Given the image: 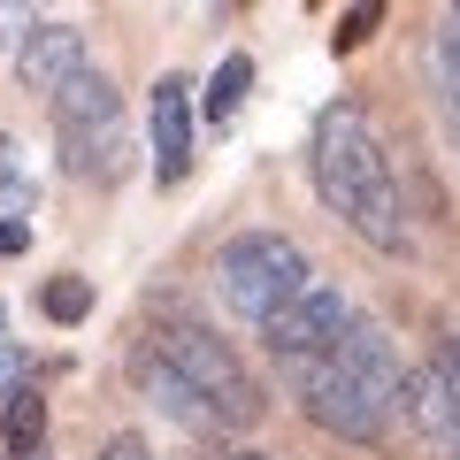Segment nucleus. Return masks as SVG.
I'll use <instances>...</instances> for the list:
<instances>
[{"label":"nucleus","instance_id":"nucleus-14","mask_svg":"<svg viewBox=\"0 0 460 460\" xmlns=\"http://www.w3.org/2000/svg\"><path fill=\"white\" fill-rule=\"evenodd\" d=\"M438 93H445V115L460 123V39L438 31Z\"/></svg>","mask_w":460,"mask_h":460},{"label":"nucleus","instance_id":"nucleus-12","mask_svg":"<svg viewBox=\"0 0 460 460\" xmlns=\"http://www.w3.org/2000/svg\"><path fill=\"white\" fill-rule=\"evenodd\" d=\"M39 438H47V399L23 384V392L8 399V453H16V460H39Z\"/></svg>","mask_w":460,"mask_h":460},{"label":"nucleus","instance_id":"nucleus-11","mask_svg":"<svg viewBox=\"0 0 460 460\" xmlns=\"http://www.w3.org/2000/svg\"><path fill=\"white\" fill-rule=\"evenodd\" d=\"M246 93H253V62H246V54H223V62H215V77H208V93H199L208 131H223L230 115L246 108Z\"/></svg>","mask_w":460,"mask_h":460},{"label":"nucleus","instance_id":"nucleus-3","mask_svg":"<svg viewBox=\"0 0 460 460\" xmlns=\"http://www.w3.org/2000/svg\"><path fill=\"white\" fill-rule=\"evenodd\" d=\"M138 345H146L154 361H169L184 384L199 392V407L215 414V429H253L269 414V392L261 376H253L238 353H230L223 338H215L208 323H199L192 307H154L146 330H138Z\"/></svg>","mask_w":460,"mask_h":460},{"label":"nucleus","instance_id":"nucleus-4","mask_svg":"<svg viewBox=\"0 0 460 460\" xmlns=\"http://www.w3.org/2000/svg\"><path fill=\"white\" fill-rule=\"evenodd\" d=\"M307 284H314V269H307V253H299L284 230H238V238H223V253H215V292L230 299V314H246L253 330L277 323Z\"/></svg>","mask_w":460,"mask_h":460},{"label":"nucleus","instance_id":"nucleus-6","mask_svg":"<svg viewBox=\"0 0 460 460\" xmlns=\"http://www.w3.org/2000/svg\"><path fill=\"white\" fill-rule=\"evenodd\" d=\"M353 323H361V314H353V299H345L338 284H307V292H299L292 307L277 314V323H261V345L277 353L284 376H292V368L323 361V353H330V345H338Z\"/></svg>","mask_w":460,"mask_h":460},{"label":"nucleus","instance_id":"nucleus-20","mask_svg":"<svg viewBox=\"0 0 460 460\" xmlns=\"http://www.w3.org/2000/svg\"><path fill=\"white\" fill-rule=\"evenodd\" d=\"M445 39H460V8H453V16H445Z\"/></svg>","mask_w":460,"mask_h":460},{"label":"nucleus","instance_id":"nucleus-17","mask_svg":"<svg viewBox=\"0 0 460 460\" xmlns=\"http://www.w3.org/2000/svg\"><path fill=\"white\" fill-rule=\"evenodd\" d=\"M368 31H376V8H353V16L338 23V47H361Z\"/></svg>","mask_w":460,"mask_h":460},{"label":"nucleus","instance_id":"nucleus-16","mask_svg":"<svg viewBox=\"0 0 460 460\" xmlns=\"http://www.w3.org/2000/svg\"><path fill=\"white\" fill-rule=\"evenodd\" d=\"M100 460H154V445L123 429V438H108V445H100Z\"/></svg>","mask_w":460,"mask_h":460},{"label":"nucleus","instance_id":"nucleus-8","mask_svg":"<svg viewBox=\"0 0 460 460\" xmlns=\"http://www.w3.org/2000/svg\"><path fill=\"white\" fill-rule=\"evenodd\" d=\"M146 146H154V177L177 184L192 169V84L169 69L154 77V100H146Z\"/></svg>","mask_w":460,"mask_h":460},{"label":"nucleus","instance_id":"nucleus-19","mask_svg":"<svg viewBox=\"0 0 460 460\" xmlns=\"http://www.w3.org/2000/svg\"><path fill=\"white\" fill-rule=\"evenodd\" d=\"M215 460H277V453H253V445H230V453H215Z\"/></svg>","mask_w":460,"mask_h":460},{"label":"nucleus","instance_id":"nucleus-2","mask_svg":"<svg viewBox=\"0 0 460 460\" xmlns=\"http://www.w3.org/2000/svg\"><path fill=\"white\" fill-rule=\"evenodd\" d=\"M284 384H292L299 414H307L314 429H330V438H345V445H392L407 368H399V345L384 338L376 323H353L323 361L292 368Z\"/></svg>","mask_w":460,"mask_h":460},{"label":"nucleus","instance_id":"nucleus-15","mask_svg":"<svg viewBox=\"0 0 460 460\" xmlns=\"http://www.w3.org/2000/svg\"><path fill=\"white\" fill-rule=\"evenodd\" d=\"M429 361H438L445 376L460 384V323H445V330H438V353H429Z\"/></svg>","mask_w":460,"mask_h":460},{"label":"nucleus","instance_id":"nucleus-5","mask_svg":"<svg viewBox=\"0 0 460 460\" xmlns=\"http://www.w3.org/2000/svg\"><path fill=\"white\" fill-rule=\"evenodd\" d=\"M47 108H54V146H62V169H69V177H100V184H108V177L131 169L123 93H115L100 69H77Z\"/></svg>","mask_w":460,"mask_h":460},{"label":"nucleus","instance_id":"nucleus-13","mask_svg":"<svg viewBox=\"0 0 460 460\" xmlns=\"http://www.w3.org/2000/svg\"><path fill=\"white\" fill-rule=\"evenodd\" d=\"M39 307H47L54 323H84V314H93V277H54L47 292H39Z\"/></svg>","mask_w":460,"mask_h":460},{"label":"nucleus","instance_id":"nucleus-21","mask_svg":"<svg viewBox=\"0 0 460 460\" xmlns=\"http://www.w3.org/2000/svg\"><path fill=\"white\" fill-rule=\"evenodd\" d=\"M0 345H8V314H0Z\"/></svg>","mask_w":460,"mask_h":460},{"label":"nucleus","instance_id":"nucleus-18","mask_svg":"<svg viewBox=\"0 0 460 460\" xmlns=\"http://www.w3.org/2000/svg\"><path fill=\"white\" fill-rule=\"evenodd\" d=\"M23 246H31V230H23V223H0V253H23Z\"/></svg>","mask_w":460,"mask_h":460},{"label":"nucleus","instance_id":"nucleus-1","mask_svg":"<svg viewBox=\"0 0 460 460\" xmlns=\"http://www.w3.org/2000/svg\"><path fill=\"white\" fill-rule=\"evenodd\" d=\"M307 169H314V192L323 208L338 215L353 238H368L376 253L407 246V199H399V169L384 154L376 123H368L361 100H330L307 131Z\"/></svg>","mask_w":460,"mask_h":460},{"label":"nucleus","instance_id":"nucleus-10","mask_svg":"<svg viewBox=\"0 0 460 460\" xmlns=\"http://www.w3.org/2000/svg\"><path fill=\"white\" fill-rule=\"evenodd\" d=\"M131 376H138V392H146L154 407L169 414V422H184V429H199V438H215V414L199 407V392H192V384H184V376H177L169 361H154L146 345L131 353Z\"/></svg>","mask_w":460,"mask_h":460},{"label":"nucleus","instance_id":"nucleus-9","mask_svg":"<svg viewBox=\"0 0 460 460\" xmlns=\"http://www.w3.org/2000/svg\"><path fill=\"white\" fill-rule=\"evenodd\" d=\"M77 69H93V54H84V31L77 23H31V31L16 39V77L31 84V93H62Z\"/></svg>","mask_w":460,"mask_h":460},{"label":"nucleus","instance_id":"nucleus-7","mask_svg":"<svg viewBox=\"0 0 460 460\" xmlns=\"http://www.w3.org/2000/svg\"><path fill=\"white\" fill-rule=\"evenodd\" d=\"M399 429H407V445L422 460H460V384L438 361L407 368V384H399Z\"/></svg>","mask_w":460,"mask_h":460}]
</instances>
